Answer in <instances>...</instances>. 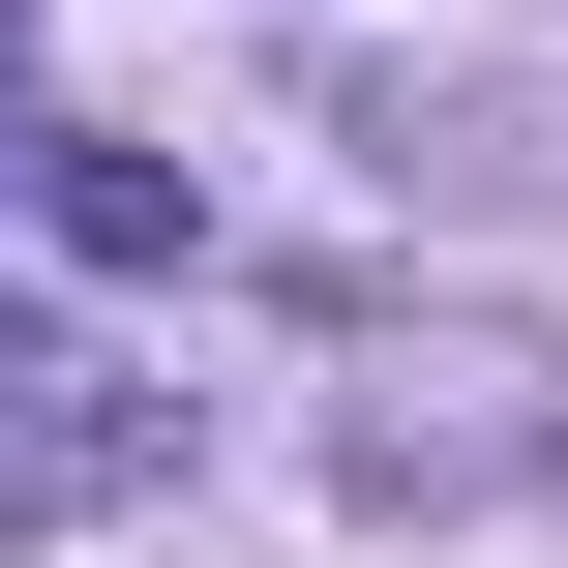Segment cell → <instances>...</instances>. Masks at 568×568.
Instances as JSON below:
<instances>
[{
    "label": "cell",
    "instance_id": "3957f363",
    "mask_svg": "<svg viewBox=\"0 0 568 568\" xmlns=\"http://www.w3.org/2000/svg\"><path fill=\"white\" fill-rule=\"evenodd\" d=\"M60 270H210V180L180 150H60Z\"/></svg>",
    "mask_w": 568,
    "mask_h": 568
},
{
    "label": "cell",
    "instance_id": "6da1fadb",
    "mask_svg": "<svg viewBox=\"0 0 568 568\" xmlns=\"http://www.w3.org/2000/svg\"><path fill=\"white\" fill-rule=\"evenodd\" d=\"M539 449H568L539 329H389V359H359V509H479V479H539Z\"/></svg>",
    "mask_w": 568,
    "mask_h": 568
},
{
    "label": "cell",
    "instance_id": "277c9868",
    "mask_svg": "<svg viewBox=\"0 0 568 568\" xmlns=\"http://www.w3.org/2000/svg\"><path fill=\"white\" fill-rule=\"evenodd\" d=\"M30 150H60V120H30V90H0V180H30Z\"/></svg>",
    "mask_w": 568,
    "mask_h": 568
},
{
    "label": "cell",
    "instance_id": "7a4b0ae2",
    "mask_svg": "<svg viewBox=\"0 0 568 568\" xmlns=\"http://www.w3.org/2000/svg\"><path fill=\"white\" fill-rule=\"evenodd\" d=\"M180 419L120 389V359H0V539H60V509H120Z\"/></svg>",
    "mask_w": 568,
    "mask_h": 568
}]
</instances>
